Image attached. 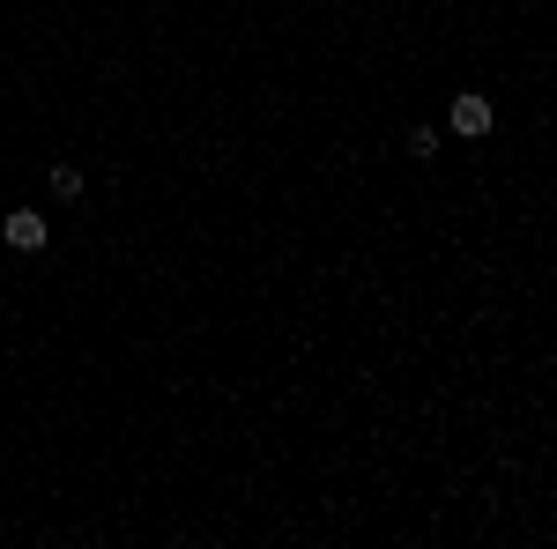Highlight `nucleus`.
<instances>
[{"mask_svg": "<svg viewBox=\"0 0 557 549\" xmlns=\"http://www.w3.org/2000/svg\"><path fill=\"white\" fill-rule=\"evenodd\" d=\"M454 134H491V104H483V97H454Z\"/></svg>", "mask_w": 557, "mask_h": 549, "instance_id": "f03ea898", "label": "nucleus"}, {"mask_svg": "<svg viewBox=\"0 0 557 549\" xmlns=\"http://www.w3.org/2000/svg\"><path fill=\"white\" fill-rule=\"evenodd\" d=\"M401 149H409V157H438V127H409Z\"/></svg>", "mask_w": 557, "mask_h": 549, "instance_id": "20e7f679", "label": "nucleus"}, {"mask_svg": "<svg viewBox=\"0 0 557 549\" xmlns=\"http://www.w3.org/2000/svg\"><path fill=\"white\" fill-rule=\"evenodd\" d=\"M0 238H8L15 253H45V238H52V230H45V215H38V209H15V215H8V230H0Z\"/></svg>", "mask_w": 557, "mask_h": 549, "instance_id": "f257e3e1", "label": "nucleus"}, {"mask_svg": "<svg viewBox=\"0 0 557 549\" xmlns=\"http://www.w3.org/2000/svg\"><path fill=\"white\" fill-rule=\"evenodd\" d=\"M83 194V171L75 164H52V201H75Z\"/></svg>", "mask_w": 557, "mask_h": 549, "instance_id": "7ed1b4c3", "label": "nucleus"}]
</instances>
